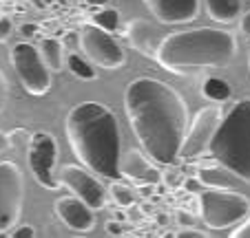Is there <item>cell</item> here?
Listing matches in <instances>:
<instances>
[{
  "instance_id": "obj_13",
  "label": "cell",
  "mask_w": 250,
  "mask_h": 238,
  "mask_svg": "<svg viewBox=\"0 0 250 238\" xmlns=\"http://www.w3.org/2000/svg\"><path fill=\"white\" fill-rule=\"evenodd\" d=\"M144 5L162 24H186L199 14V0H144Z\"/></svg>"
},
{
  "instance_id": "obj_21",
  "label": "cell",
  "mask_w": 250,
  "mask_h": 238,
  "mask_svg": "<svg viewBox=\"0 0 250 238\" xmlns=\"http://www.w3.org/2000/svg\"><path fill=\"white\" fill-rule=\"evenodd\" d=\"M91 22L98 24V27L106 29V31L113 33L115 29L120 27V11L115 9H109V7H102L100 11H95L93 18H91Z\"/></svg>"
},
{
  "instance_id": "obj_17",
  "label": "cell",
  "mask_w": 250,
  "mask_h": 238,
  "mask_svg": "<svg viewBox=\"0 0 250 238\" xmlns=\"http://www.w3.org/2000/svg\"><path fill=\"white\" fill-rule=\"evenodd\" d=\"M40 53H42L47 66L53 71V73H60L66 66V53H64V42L58 40V37H44L40 42Z\"/></svg>"
},
{
  "instance_id": "obj_10",
  "label": "cell",
  "mask_w": 250,
  "mask_h": 238,
  "mask_svg": "<svg viewBox=\"0 0 250 238\" xmlns=\"http://www.w3.org/2000/svg\"><path fill=\"white\" fill-rule=\"evenodd\" d=\"M224 119V112L219 104H208L199 108L195 119L190 122L188 132H186L184 146H182V159H197L210 150L212 137L217 132L219 124Z\"/></svg>"
},
{
  "instance_id": "obj_25",
  "label": "cell",
  "mask_w": 250,
  "mask_h": 238,
  "mask_svg": "<svg viewBox=\"0 0 250 238\" xmlns=\"http://www.w3.org/2000/svg\"><path fill=\"white\" fill-rule=\"evenodd\" d=\"M232 238H250V216L244 219L239 225L235 227V232H230Z\"/></svg>"
},
{
  "instance_id": "obj_5",
  "label": "cell",
  "mask_w": 250,
  "mask_h": 238,
  "mask_svg": "<svg viewBox=\"0 0 250 238\" xmlns=\"http://www.w3.org/2000/svg\"><path fill=\"white\" fill-rule=\"evenodd\" d=\"M199 214L210 229L237 227L250 216V201L230 187H208L199 194Z\"/></svg>"
},
{
  "instance_id": "obj_22",
  "label": "cell",
  "mask_w": 250,
  "mask_h": 238,
  "mask_svg": "<svg viewBox=\"0 0 250 238\" xmlns=\"http://www.w3.org/2000/svg\"><path fill=\"white\" fill-rule=\"evenodd\" d=\"M109 194H111V199H113V203L118 207H131L133 203H135V194H133V190L128 185H124V183H120V181L111 183Z\"/></svg>"
},
{
  "instance_id": "obj_6",
  "label": "cell",
  "mask_w": 250,
  "mask_h": 238,
  "mask_svg": "<svg viewBox=\"0 0 250 238\" xmlns=\"http://www.w3.org/2000/svg\"><path fill=\"white\" fill-rule=\"evenodd\" d=\"M9 62L14 66L16 75H18L22 89L29 95H47L51 89V73L53 71L47 66L42 53L38 47H33L31 42H18L14 44L9 53Z\"/></svg>"
},
{
  "instance_id": "obj_2",
  "label": "cell",
  "mask_w": 250,
  "mask_h": 238,
  "mask_svg": "<svg viewBox=\"0 0 250 238\" xmlns=\"http://www.w3.org/2000/svg\"><path fill=\"white\" fill-rule=\"evenodd\" d=\"M64 132L71 150L82 165L102 179L118 181L122 177L118 117L100 102H82L66 112Z\"/></svg>"
},
{
  "instance_id": "obj_1",
  "label": "cell",
  "mask_w": 250,
  "mask_h": 238,
  "mask_svg": "<svg viewBox=\"0 0 250 238\" xmlns=\"http://www.w3.org/2000/svg\"><path fill=\"white\" fill-rule=\"evenodd\" d=\"M124 110L142 150L155 164L180 161L190 124L184 97L173 86L155 77L133 79L124 91Z\"/></svg>"
},
{
  "instance_id": "obj_28",
  "label": "cell",
  "mask_w": 250,
  "mask_h": 238,
  "mask_svg": "<svg viewBox=\"0 0 250 238\" xmlns=\"http://www.w3.org/2000/svg\"><path fill=\"white\" fill-rule=\"evenodd\" d=\"M20 36L22 37H36L38 36V31H40V27L38 24H33V22H24V24H20Z\"/></svg>"
},
{
  "instance_id": "obj_33",
  "label": "cell",
  "mask_w": 250,
  "mask_h": 238,
  "mask_svg": "<svg viewBox=\"0 0 250 238\" xmlns=\"http://www.w3.org/2000/svg\"><path fill=\"white\" fill-rule=\"evenodd\" d=\"M106 232H109L111 236H120V234H122V225L115 223V220H109V223H106Z\"/></svg>"
},
{
  "instance_id": "obj_15",
  "label": "cell",
  "mask_w": 250,
  "mask_h": 238,
  "mask_svg": "<svg viewBox=\"0 0 250 238\" xmlns=\"http://www.w3.org/2000/svg\"><path fill=\"white\" fill-rule=\"evenodd\" d=\"M120 170H122V177L131 179L133 183H137L140 187H146V185H155V183L162 181V172L155 168L153 159L144 157L142 152L137 150H128L124 154L122 164H120Z\"/></svg>"
},
{
  "instance_id": "obj_32",
  "label": "cell",
  "mask_w": 250,
  "mask_h": 238,
  "mask_svg": "<svg viewBox=\"0 0 250 238\" xmlns=\"http://www.w3.org/2000/svg\"><path fill=\"white\" fill-rule=\"evenodd\" d=\"M11 148V141H9V135H5V132L0 130V154H5L7 150Z\"/></svg>"
},
{
  "instance_id": "obj_14",
  "label": "cell",
  "mask_w": 250,
  "mask_h": 238,
  "mask_svg": "<svg viewBox=\"0 0 250 238\" xmlns=\"http://www.w3.org/2000/svg\"><path fill=\"white\" fill-rule=\"evenodd\" d=\"M124 36H126L128 44H131L135 51L144 53L146 57H153V60H155L157 51H160L162 42H164V33L160 31V27L144 18H133L131 22L126 24Z\"/></svg>"
},
{
  "instance_id": "obj_3",
  "label": "cell",
  "mask_w": 250,
  "mask_h": 238,
  "mask_svg": "<svg viewBox=\"0 0 250 238\" xmlns=\"http://www.w3.org/2000/svg\"><path fill=\"white\" fill-rule=\"evenodd\" d=\"M237 55V40L224 29L199 27L164 36L155 60L162 69L186 75L199 69H224Z\"/></svg>"
},
{
  "instance_id": "obj_12",
  "label": "cell",
  "mask_w": 250,
  "mask_h": 238,
  "mask_svg": "<svg viewBox=\"0 0 250 238\" xmlns=\"http://www.w3.org/2000/svg\"><path fill=\"white\" fill-rule=\"evenodd\" d=\"M93 207L86 205L80 196H62L56 201V214L62 220V225H66L69 229L78 234H86L95 227V214Z\"/></svg>"
},
{
  "instance_id": "obj_18",
  "label": "cell",
  "mask_w": 250,
  "mask_h": 238,
  "mask_svg": "<svg viewBox=\"0 0 250 238\" xmlns=\"http://www.w3.org/2000/svg\"><path fill=\"white\" fill-rule=\"evenodd\" d=\"M202 95L212 104H224L230 99L232 89L226 79H222V77H206L202 84Z\"/></svg>"
},
{
  "instance_id": "obj_34",
  "label": "cell",
  "mask_w": 250,
  "mask_h": 238,
  "mask_svg": "<svg viewBox=\"0 0 250 238\" xmlns=\"http://www.w3.org/2000/svg\"><path fill=\"white\" fill-rule=\"evenodd\" d=\"M91 5H95V7H106V2H109V0H89Z\"/></svg>"
},
{
  "instance_id": "obj_4",
  "label": "cell",
  "mask_w": 250,
  "mask_h": 238,
  "mask_svg": "<svg viewBox=\"0 0 250 238\" xmlns=\"http://www.w3.org/2000/svg\"><path fill=\"white\" fill-rule=\"evenodd\" d=\"M210 157L250 185V99L235 102L210 144Z\"/></svg>"
},
{
  "instance_id": "obj_35",
  "label": "cell",
  "mask_w": 250,
  "mask_h": 238,
  "mask_svg": "<svg viewBox=\"0 0 250 238\" xmlns=\"http://www.w3.org/2000/svg\"><path fill=\"white\" fill-rule=\"evenodd\" d=\"M248 66H250V51H248Z\"/></svg>"
},
{
  "instance_id": "obj_9",
  "label": "cell",
  "mask_w": 250,
  "mask_h": 238,
  "mask_svg": "<svg viewBox=\"0 0 250 238\" xmlns=\"http://www.w3.org/2000/svg\"><path fill=\"white\" fill-rule=\"evenodd\" d=\"M24 203V177L14 161H0V236L16 227Z\"/></svg>"
},
{
  "instance_id": "obj_30",
  "label": "cell",
  "mask_w": 250,
  "mask_h": 238,
  "mask_svg": "<svg viewBox=\"0 0 250 238\" xmlns=\"http://www.w3.org/2000/svg\"><path fill=\"white\" fill-rule=\"evenodd\" d=\"M239 31L244 37H250V11H246L244 16H239Z\"/></svg>"
},
{
  "instance_id": "obj_27",
  "label": "cell",
  "mask_w": 250,
  "mask_h": 238,
  "mask_svg": "<svg viewBox=\"0 0 250 238\" xmlns=\"http://www.w3.org/2000/svg\"><path fill=\"white\" fill-rule=\"evenodd\" d=\"M31 135H27V130H14L9 132V141H11V148L14 146H20V144H29Z\"/></svg>"
},
{
  "instance_id": "obj_23",
  "label": "cell",
  "mask_w": 250,
  "mask_h": 238,
  "mask_svg": "<svg viewBox=\"0 0 250 238\" xmlns=\"http://www.w3.org/2000/svg\"><path fill=\"white\" fill-rule=\"evenodd\" d=\"M7 104H9V79L0 71V112L7 108Z\"/></svg>"
},
{
  "instance_id": "obj_31",
  "label": "cell",
  "mask_w": 250,
  "mask_h": 238,
  "mask_svg": "<svg viewBox=\"0 0 250 238\" xmlns=\"http://www.w3.org/2000/svg\"><path fill=\"white\" fill-rule=\"evenodd\" d=\"M177 220H180V225H184V227L193 225V216H188V212H184V210L177 212Z\"/></svg>"
},
{
  "instance_id": "obj_19",
  "label": "cell",
  "mask_w": 250,
  "mask_h": 238,
  "mask_svg": "<svg viewBox=\"0 0 250 238\" xmlns=\"http://www.w3.org/2000/svg\"><path fill=\"white\" fill-rule=\"evenodd\" d=\"M66 69L76 75L78 79H82V82H93V79H98L93 62L86 55H80V53H76V51L66 53Z\"/></svg>"
},
{
  "instance_id": "obj_8",
  "label": "cell",
  "mask_w": 250,
  "mask_h": 238,
  "mask_svg": "<svg viewBox=\"0 0 250 238\" xmlns=\"http://www.w3.org/2000/svg\"><path fill=\"white\" fill-rule=\"evenodd\" d=\"M27 164L33 179L44 187V190H60L62 183L56 177L58 164V141L49 132H33L27 144Z\"/></svg>"
},
{
  "instance_id": "obj_11",
  "label": "cell",
  "mask_w": 250,
  "mask_h": 238,
  "mask_svg": "<svg viewBox=\"0 0 250 238\" xmlns=\"http://www.w3.org/2000/svg\"><path fill=\"white\" fill-rule=\"evenodd\" d=\"M58 179H60L62 187H66L71 194L80 196L82 201L93 207L95 212L106 205V192L109 190L102 185L98 174L91 172L86 165H76V164L64 165L60 170V174H58Z\"/></svg>"
},
{
  "instance_id": "obj_29",
  "label": "cell",
  "mask_w": 250,
  "mask_h": 238,
  "mask_svg": "<svg viewBox=\"0 0 250 238\" xmlns=\"http://www.w3.org/2000/svg\"><path fill=\"white\" fill-rule=\"evenodd\" d=\"M175 238H206V234L199 232V229H190V227H184L182 232L175 234Z\"/></svg>"
},
{
  "instance_id": "obj_20",
  "label": "cell",
  "mask_w": 250,
  "mask_h": 238,
  "mask_svg": "<svg viewBox=\"0 0 250 238\" xmlns=\"http://www.w3.org/2000/svg\"><path fill=\"white\" fill-rule=\"evenodd\" d=\"M232 177H235V174L219 164L215 165V168H202L197 172L199 183H202V185H208V187H230Z\"/></svg>"
},
{
  "instance_id": "obj_7",
  "label": "cell",
  "mask_w": 250,
  "mask_h": 238,
  "mask_svg": "<svg viewBox=\"0 0 250 238\" xmlns=\"http://www.w3.org/2000/svg\"><path fill=\"white\" fill-rule=\"evenodd\" d=\"M78 42H80L82 53L100 69L113 71L126 62L122 44L115 40L113 33L93 22L82 24V29L78 31Z\"/></svg>"
},
{
  "instance_id": "obj_26",
  "label": "cell",
  "mask_w": 250,
  "mask_h": 238,
  "mask_svg": "<svg viewBox=\"0 0 250 238\" xmlns=\"http://www.w3.org/2000/svg\"><path fill=\"white\" fill-rule=\"evenodd\" d=\"M11 238H33L36 236V229L31 225H20V227H14V232H9Z\"/></svg>"
},
{
  "instance_id": "obj_16",
  "label": "cell",
  "mask_w": 250,
  "mask_h": 238,
  "mask_svg": "<svg viewBox=\"0 0 250 238\" xmlns=\"http://www.w3.org/2000/svg\"><path fill=\"white\" fill-rule=\"evenodd\" d=\"M206 14L219 24H230L241 16V0H204Z\"/></svg>"
},
{
  "instance_id": "obj_24",
  "label": "cell",
  "mask_w": 250,
  "mask_h": 238,
  "mask_svg": "<svg viewBox=\"0 0 250 238\" xmlns=\"http://www.w3.org/2000/svg\"><path fill=\"white\" fill-rule=\"evenodd\" d=\"M11 31H14V22H11V18H7V16H0V44L9 40Z\"/></svg>"
}]
</instances>
